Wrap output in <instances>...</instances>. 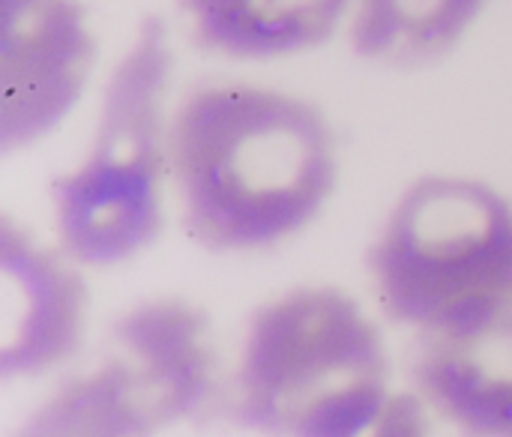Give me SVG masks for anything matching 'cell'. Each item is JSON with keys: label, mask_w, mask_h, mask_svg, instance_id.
<instances>
[{"label": "cell", "mask_w": 512, "mask_h": 437, "mask_svg": "<svg viewBox=\"0 0 512 437\" xmlns=\"http://www.w3.org/2000/svg\"><path fill=\"white\" fill-rule=\"evenodd\" d=\"M486 0H357L351 45L366 60L417 66L450 51Z\"/></svg>", "instance_id": "obj_10"}, {"label": "cell", "mask_w": 512, "mask_h": 437, "mask_svg": "<svg viewBox=\"0 0 512 437\" xmlns=\"http://www.w3.org/2000/svg\"><path fill=\"white\" fill-rule=\"evenodd\" d=\"M237 414L273 435H408L417 405L390 396L375 324L339 288H297L261 306L237 372Z\"/></svg>", "instance_id": "obj_2"}, {"label": "cell", "mask_w": 512, "mask_h": 437, "mask_svg": "<svg viewBox=\"0 0 512 437\" xmlns=\"http://www.w3.org/2000/svg\"><path fill=\"white\" fill-rule=\"evenodd\" d=\"M351 0H180L201 45L231 57H282L321 45Z\"/></svg>", "instance_id": "obj_9"}, {"label": "cell", "mask_w": 512, "mask_h": 437, "mask_svg": "<svg viewBox=\"0 0 512 437\" xmlns=\"http://www.w3.org/2000/svg\"><path fill=\"white\" fill-rule=\"evenodd\" d=\"M93 51L96 45L78 0H3V153L42 138L63 120L87 81Z\"/></svg>", "instance_id": "obj_6"}, {"label": "cell", "mask_w": 512, "mask_h": 437, "mask_svg": "<svg viewBox=\"0 0 512 437\" xmlns=\"http://www.w3.org/2000/svg\"><path fill=\"white\" fill-rule=\"evenodd\" d=\"M171 174L189 237L216 252L267 249L306 228L330 198L333 132L300 96L204 87L171 123Z\"/></svg>", "instance_id": "obj_1"}, {"label": "cell", "mask_w": 512, "mask_h": 437, "mask_svg": "<svg viewBox=\"0 0 512 437\" xmlns=\"http://www.w3.org/2000/svg\"><path fill=\"white\" fill-rule=\"evenodd\" d=\"M414 378L450 423L471 435L512 437V300L423 330Z\"/></svg>", "instance_id": "obj_7"}, {"label": "cell", "mask_w": 512, "mask_h": 437, "mask_svg": "<svg viewBox=\"0 0 512 437\" xmlns=\"http://www.w3.org/2000/svg\"><path fill=\"white\" fill-rule=\"evenodd\" d=\"M213 375L207 315L183 300H153L111 327L96 366L69 378L27 435H147L198 414Z\"/></svg>", "instance_id": "obj_5"}, {"label": "cell", "mask_w": 512, "mask_h": 437, "mask_svg": "<svg viewBox=\"0 0 512 437\" xmlns=\"http://www.w3.org/2000/svg\"><path fill=\"white\" fill-rule=\"evenodd\" d=\"M3 345L0 375L30 378L63 363L81 339L87 288L54 252L3 219Z\"/></svg>", "instance_id": "obj_8"}, {"label": "cell", "mask_w": 512, "mask_h": 437, "mask_svg": "<svg viewBox=\"0 0 512 437\" xmlns=\"http://www.w3.org/2000/svg\"><path fill=\"white\" fill-rule=\"evenodd\" d=\"M168 81V33L150 15L105 84L87 156L51 183L54 225L66 258L111 267L159 237L162 177L165 162H171V129L165 126Z\"/></svg>", "instance_id": "obj_3"}, {"label": "cell", "mask_w": 512, "mask_h": 437, "mask_svg": "<svg viewBox=\"0 0 512 437\" xmlns=\"http://www.w3.org/2000/svg\"><path fill=\"white\" fill-rule=\"evenodd\" d=\"M381 309L435 330L512 300V207L489 183L423 177L369 249Z\"/></svg>", "instance_id": "obj_4"}]
</instances>
